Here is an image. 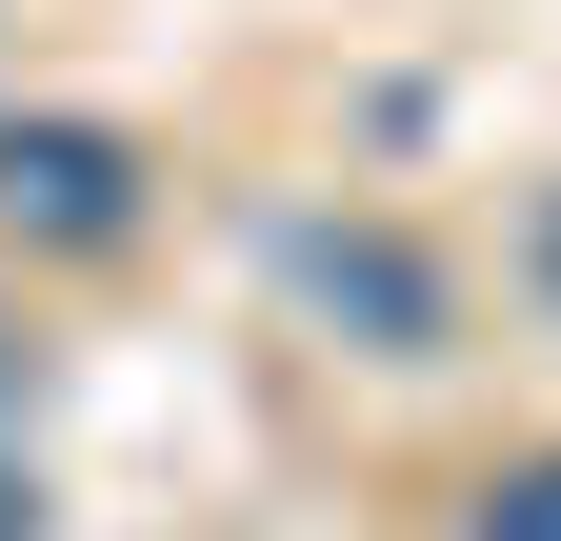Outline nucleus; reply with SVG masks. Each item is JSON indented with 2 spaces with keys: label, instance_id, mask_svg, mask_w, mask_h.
Listing matches in <instances>:
<instances>
[{
  "label": "nucleus",
  "instance_id": "obj_1",
  "mask_svg": "<svg viewBox=\"0 0 561 541\" xmlns=\"http://www.w3.org/2000/svg\"><path fill=\"white\" fill-rule=\"evenodd\" d=\"M0 221L60 241V261H101V241H140V161L101 120H0Z\"/></svg>",
  "mask_w": 561,
  "mask_h": 541
},
{
  "label": "nucleus",
  "instance_id": "obj_2",
  "mask_svg": "<svg viewBox=\"0 0 561 541\" xmlns=\"http://www.w3.org/2000/svg\"><path fill=\"white\" fill-rule=\"evenodd\" d=\"M280 281H301L321 321H362L381 361H421V342H442V261H421V241H381V221H301V241H280Z\"/></svg>",
  "mask_w": 561,
  "mask_h": 541
},
{
  "label": "nucleus",
  "instance_id": "obj_3",
  "mask_svg": "<svg viewBox=\"0 0 561 541\" xmlns=\"http://www.w3.org/2000/svg\"><path fill=\"white\" fill-rule=\"evenodd\" d=\"M461 541H561V441H541V461H502V482L461 502Z\"/></svg>",
  "mask_w": 561,
  "mask_h": 541
},
{
  "label": "nucleus",
  "instance_id": "obj_4",
  "mask_svg": "<svg viewBox=\"0 0 561 541\" xmlns=\"http://www.w3.org/2000/svg\"><path fill=\"white\" fill-rule=\"evenodd\" d=\"M522 281H541V321H561V200H541V241H522Z\"/></svg>",
  "mask_w": 561,
  "mask_h": 541
},
{
  "label": "nucleus",
  "instance_id": "obj_5",
  "mask_svg": "<svg viewBox=\"0 0 561 541\" xmlns=\"http://www.w3.org/2000/svg\"><path fill=\"white\" fill-rule=\"evenodd\" d=\"M0 401H21V342H0Z\"/></svg>",
  "mask_w": 561,
  "mask_h": 541
}]
</instances>
